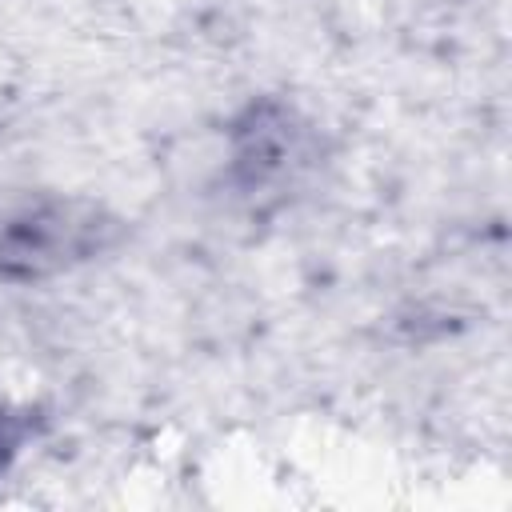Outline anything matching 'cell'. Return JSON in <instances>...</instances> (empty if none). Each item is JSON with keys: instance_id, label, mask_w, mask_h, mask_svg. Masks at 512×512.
<instances>
[{"instance_id": "obj_1", "label": "cell", "mask_w": 512, "mask_h": 512, "mask_svg": "<svg viewBox=\"0 0 512 512\" xmlns=\"http://www.w3.org/2000/svg\"><path fill=\"white\" fill-rule=\"evenodd\" d=\"M124 224L96 200L44 196L0 220V280H48L104 256Z\"/></svg>"}, {"instance_id": "obj_2", "label": "cell", "mask_w": 512, "mask_h": 512, "mask_svg": "<svg viewBox=\"0 0 512 512\" xmlns=\"http://www.w3.org/2000/svg\"><path fill=\"white\" fill-rule=\"evenodd\" d=\"M304 164V128L276 104L252 108L236 124V176L244 188H264Z\"/></svg>"}, {"instance_id": "obj_3", "label": "cell", "mask_w": 512, "mask_h": 512, "mask_svg": "<svg viewBox=\"0 0 512 512\" xmlns=\"http://www.w3.org/2000/svg\"><path fill=\"white\" fill-rule=\"evenodd\" d=\"M20 444H24V416L0 396V476H4L8 464L16 460Z\"/></svg>"}]
</instances>
